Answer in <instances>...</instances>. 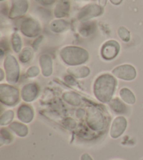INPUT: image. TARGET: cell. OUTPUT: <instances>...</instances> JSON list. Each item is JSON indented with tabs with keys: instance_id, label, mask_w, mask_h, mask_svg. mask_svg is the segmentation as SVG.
Instances as JSON below:
<instances>
[{
	"instance_id": "1",
	"label": "cell",
	"mask_w": 143,
	"mask_h": 160,
	"mask_svg": "<svg viewBox=\"0 0 143 160\" xmlns=\"http://www.w3.org/2000/svg\"><path fill=\"white\" fill-rule=\"evenodd\" d=\"M116 85V79L109 74L99 76L94 83V95L97 99L103 102H110L112 100Z\"/></svg>"
},
{
	"instance_id": "2",
	"label": "cell",
	"mask_w": 143,
	"mask_h": 160,
	"mask_svg": "<svg viewBox=\"0 0 143 160\" xmlns=\"http://www.w3.org/2000/svg\"><path fill=\"white\" fill-rule=\"evenodd\" d=\"M60 56L66 64L78 65L87 61L89 53L85 49L81 47H67L60 51Z\"/></svg>"
},
{
	"instance_id": "3",
	"label": "cell",
	"mask_w": 143,
	"mask_h": 160,
	"mask_svg": "<svg viewBox=\"0 0 143 160\" xmlns=\"http://www.w3.org/2000/svg\"><path fill=\"white\" fill-rule=\"evenodd\" d=\"M86 121L89 127L95 131H102L106 125V119L104 114L94 107L90 108L87 110Z\"/></svg>"
},
{
	"instance_id": "4",
	"label": "cell",
	"mask_w": 143,
	"mask_h": 160,
	"mask_svg": "<svg viewBox=\"0 0 143 160\" xmlns=\"http://www.w3.org/2000/svg\"><path fill=\"white\" fill-rule=\"evenodd\" d=\"M1 102L8 106H13L19 101V91L16 88L7 84L0 85Z\"/></svg>"
},
{
	"instance_id": "5",
	"label": "cell",
	"mask_w": 143,
	"mask_h": 160,
	"mask_svg": "<svg viewBox=\"0 0 143 160\" xmlns=\"http://www.w3.org/2000/svg\"><path fill=\"white\" fill-rule=\"evenodd\" d=\"M4 68L7 82L10 84H16L19 79L20 68L15 57L12 55L7 56L4 61Z\"/></svg>"
},
{
	"instance_id": "6",
	"label": "cell",
	"mask_w": 143,
	"mask_h": 160,
	"mask_svg": "<svg viewBox=\"0 0 143 160\" xmlns=\"http://www.w3.org/2000/svg\"><path fill=\"white\" fill-rule=\"evenodd\" d=\"M113 74L116 78L120 79L131 81L136 78L137 72L136 68L132 65L125 64L114 68Z\"/></svg>"
},
{
	"instance_id": "7",
	"label": "cell",
	"mask_w": 143,
	"mask_h": 160,
	"mask_svg": "<svg viewBox=\"0 0 143 160\" xmlns=\"http://www.w3.org/2000/svg\"><path fill=\"white\" fill-rule=\"evenodd\" d=\"M103 13V7L96 4H89L85 6L80 11L78 18L79 21L85 22L94 17L101 15Z\"/></svg>"
},
{
	"instance_id": "8",
	"label": "cell",
	"mask_w": 143,
	"mask_h": 160,
	"mask_svg": "<svg viewBox=\"0 0 143 160\" xmlns=\"http://www.w3.org/2000/svg\"><path fill=\"white\" fill-rule=\"evenodd\" d=\"M21 31L25 36L34 38L41 32V25L34 19L29 18L22 23Z\"/></svg>"
},
{
	"instance_id": "9",
	"label": "cell",
	"mask_w": 143,
	"mask_h": 160,
	"mask_svg": "<svg viewBox=\"0 0 143 160\" xmlns=\"http://www.w3.org/2000/svg\"><path fill=\"white\" fill-rule=\"evenodd\" d=\"M120 50L119 44L114 40H110L105 43L101 48V56L108 61L114 59L118 55Z\"/></svg>"
},
{
	"instance_id": "10",
	"label": "cell",
	"mask_w": 143,
	"mask_h": 160,
	"mask_svg": "<svg viewBox=\"0 0 143 160\" xmlns=\"http://www.w3.org/2000/svg\"><path fill=\"white\" fill-rule=\"evenodd\" d=\"M127 122L124 117H117L113 122L110 128V136L113 138H117L122 136L127 128Z\"/></svg>"
},
{
	"instance_id": "11",
	"label": "cell",
	"mask_w": 143,
	"mask_h": 160,
	"mask_svg": "<svg viewBox=\"0 0 143 160\" xmlns=\"http://www.w3.org/2000/svg\"><path fill=\"white\" fill-rule=\"evenodd\" d=\"M29 8L27 0H12L10 17L11 18H16L23 16Z\"/></svg>"
},
{
	"instance_id": "12",
	"label": "cell",
	"mask_w": 143,
	"mask_h": 160,
	"mask_svg": "<svg viewBox=\"0 0 143 160\" xmlns=\"http://www.w3.org/2000/svg\"><path fill=\"white\" fill-rule=\"evenodd\" d=\"M39 93V88L35 84L25 85L22 89V98L26 102H31L36 98Z\"/></svg>"
},
{
	"instance_id": "13",
	"label": "cell",
	"mask_w": 143,
	"mask_h": 160,
	"mask_svg": "<svg viewBox=\"0 0 143 160\" xmlns=\"http://www.w3.org/2000/svg\"><path fill=\"white\" fill-rule=\"evenodd\" d=\"M18 118L22 122L30 123L34 118L32 108L27 105H22L18 110Z\"/></svg>"
},
{
	"instance_id": "14",
	"label": "cell",
	"mask_w": 143,
	"mask_h": 160,
	"mask_svg": "<svg viewBox=\"0 0 143 160\" xmlns=\"http://www.w3.org/2000/svg\"><path fill=\"white\" fill-rule=\"evenodd\" d=\"M40 64L44 76L49 77L53 72V62L50 57L47 54L42 55L40 57Z\"/></svg>"
},
{
	"instance_id": "15",
	"label": "cell",
	"mask_w": 143,
	"mask_h": 160,
	"mask_svg": "<svg viewBox=\"0 0 143 160\" xmlns=\"http://www.w3.org/2000/svg\"><path fill=\"white\" fill-rule=\"evenodd\" d=\"M70 10V2L68 0H59L55 8V16L57 18H63L68 16Z\"/></svg>"
},
{
	"instance_id": "16",
	"label": "cell",
	"mask_w": 143,
	"mask_h": 160,
	"mask_svg": "<svg viewBox=\"0 0 143 160\" xmlns=\"http://www.w3.org/2000/svg\"><path fill=\"white\" fill-rule=\"evenodd\" d=\"M68 72L76 78H84L90 75V70L86 66L73 67L68 68Z\"/></svg>"
},
{
	"instance_id": "17",
	"label": "cell",
	"mask_w": 143,
	"mask_h": 160,
	"mask_svg": "<svg viewBox=\"0 0 143 160\" xmlns=\"http://www.w3.org/2000/svg\"><path fill=\"white\" fill-rule=\"evenodd\" d=\"M119 96L123 101L127 104L133 105L136 102V96L130 89L127 88H123L119 91Z\"/></svg>"
},
{
	"instance_id": "18",
	"label": "cell",
	"mask_w": 143,
	"mask_h": 160,
	"mask_svg": "<svg viewBox=\"0 0 143 160\" xmlns=\"http://www.w3.org/2000/svg\"><path fill=\"white\" fill-rule=\"evenodd\" d=\"M10 128L14 131L17 135L21 137L27 136L28 133V128L26 126L21 124V123L14 122L10 125Z\"/></svg>"
},
{
	"instance_id": "19",
	"label": "cell",
	"mask_w": 143,
	"mask_h": 160,
	"mask_svg": "<svg viewBox=\"0 0 143 160\" xmlns=\"http://www.w3.org/2000/svg\"><path fill=\"white\" fill-rule=\"evenodd\" d=\"M68 28V23L67 21L63 20H57L54 21L50 25V29L54 32L60 33Z\"/></svg>"
},
{
	"instance_id": "20",
	"label": "cell",
	"mask_w": 143,
	"mask_h": 160,
	"mask_svg": "<svg viewBox=\"0 0 143 160\" xmlns=\"http://www.w3.org/2000/svg\"><path fill=\"white\" fill-rule=\"evenodd\" d=\"M63 98L71 105H78L81 104V99L80 96L73 92H67L63 95Z\"/></svg>"
},
{
	"instance_id": "21",
	"label": "cell",
	"mask_w": 143,
	"mask_h": 160,
	"mask_svg": "<svg viewBox=\"0 0 143 160\" xmlns=\"http://www.w3.org/2000/svg\"><path fill=\"white\" fill-rule=\"evenodd\" d=\"M109 105L112 110L117 113L124 112L126 110V106L119 98H114L111 100Z\"/></svg>"
},
{
	"instance_id": "22",
	"label": "cell",
	"mask_w": 143,
	"mask_h": 160,
	"mask_svg": "<svg viewBox=\"0 0 143 160\" xmlns=\"http://www.w3.org/2000/svg\"><path fill=\"white\" fill-rule=\"evenodd\" d=\"M12 47L15 52L19 53L22 48V40L18 33H14L12 36Z\"/></svg>"
},
{
	"instance_id": "23",
	"label": "cell",
	"mask_w": 143,
	"mask_h": 160,
	"mask_svg": "<svg viewBox=\"0 0 143 160\" xmlns=\"http://www.w3.org/2000/svg\"><path fill=\"white\" fill-rule=\"evenodd\" d=\"M33 56L34 53L32 49L30 48H25V49L22 51V53L20 54L19 58L20 61L22 62H27L30 61Z\"/></svg>"
},
{
	"instance_id": "24",
	"label": "cell",
	"mask_w": 143,
	"mask_h": 160,
	"mask_svg": "<svg viewBox=\"0 0 143 160\" xmlns=\"http://www.w3.org/2000/svg\"><path fill=\"white\" fill-rule=\"evenodd\" d=\"M13 117H14L13 111L12 110L7 111V112H5L1 116V118H0V124L2 126L8 124L13 120Z\"/></svg>"
},
{
	"instance_id": "25",
	"label": "cell",
	"mask_w": 143,
	"mask_h": 160,
	"mask_svg": "<svg viewBox=\"0 0 143 160\" xmlns=\"http://www.w3.org/2000/svg\"><path fill=\"white\" fill-rule=\"evenodd\" d=\"M117 32H118V35L119 36V38H121L122 41H124L125 42H128L130 41V32L125 27H120L118 30H117Z\"/></svg>"
},
{
	"instance_id": "26",
	"label": "cell",
	"mask_w": 143,
	"mask_h": 160,
	"mask_svg": "<svg viewBox=\"0 0 143 160\" xmlns=\"http://www.w3.org/2000/svg\"><path fill=\"white\" fill-rule=\"evenodd\" d=\"M94 28L95 27H94L93 23H91L90 26L89 28H86L85 25H83V26L81 28V30H80V33H81L82 36H85V37L88 36L93 33L94 30Z\"/></svg>"
},
{
	"instance_id": "27",
	"label": "cell",
	"mask_w": 143,
	"mask_h": 160,
	"mask_svg": "<svg viewBox=\"0 0 143 160\" xmlns=\"http://www.w3.org/2000/svg\"><path fill=\"white\" fill-rule=\"evenodd\" d=\"M39 72L40 70L38 67L32 66L30 68H29V70H27V75L28 77H30V78H34V77H36L38 75Z\"/></svg>"
},
{
	"instance_id": "28",
	"label": "cell",
	"mask_w": 143,
	"mask_h": 160,
	"mask_svg": "<svg viewBox=\"0 0 143 160\" xmlns=\"http://www.w3.org/2000/svg\"><path fill=\"white\" fill-rule=\"evenodd\" d=\"M36 1L43 5L48 6V5H50L53 4L55 0H36Z\"/></svg>"
},
{
	"instance_id": "29",
	"label": "cell",
	"mask_w": 143,
	"mask_h": 160,
	"mask_svg": "<svg viewBox=\"0 0 143 160\" xmlns=\"http://www.w3.org/2000/svg\"><path fill=\"white\" fill-rule=\"evenodd\" d=\"M81 160H92L91 157L88 155V154H84L81 157Z\"/></svg>"
},
{
	"instance_id": "30",
	"label": "cell",
	"mask_w": 143,
	"mask_h": 160,
	"mask_svg": "<svg viewBox=\"0 0 143 160\" xmlns=\"http://www.w3.org/2000/svg\"><path fill=\"white\" fill-rule=\"evenodd\" d=\"M110 2L114 5H119L122 3V0H110Z\"/></svg>"
},
{
	"instance_id": "31",
	"label": "cell",
	"mask_w": 143,
	"mask_h": 160,
	"mask_svg": "<svg viewBox=\"0 0 143 160\" xmlns=\"http://www.w3.org/2000/svg\"><path fill=\"white\" fill-rule=\"evenodd\" d=\"M107 4V0H99V6L104 8Z\"/></svg>"
},
{
	"instance_id": "32",
	"label": "cell",
	"mask_w": 143,
	"mask_h": 160,
	"mask_svg": "<svg viewBox=\"0 0 143 160\" xmlns=\"http://www.w3.org/2000/svg\"><path fill=\"white\" fill-rule=\"evenodd\" d=\"M0 72H1V75H2L1 79H0V80H1V81H2V79H4V75H3V70H2V69L0 70Z\"/></svg>"
},
{
	"instance_id": "33",
	"label": "cell",
	"mask_w": 143,
	"mask_h": 160,
	"mask_svg": "<svg viewBox=\"0 0 143 160\" xmlns=\"http://www.w3.org/2000/svg\"><path fill=\"white\" fill-rule=\"evenodd\" d=\"M85 1H88V0H85Z\"/></svg>"
},
{
	"instance_id": "34",
	"label": "cell",
	"mask_w": 143,
	"mask_h": 160,
	"mask_svg": "<svg viewBox=\"0 0 143 160\" xmlns=\"http://www.w3.org/2000/svg\"><path fill=\"white\" fill-rule=\"evenodd\" d=\"M1 1H3V0H1Z\"/></svg>"
}]
</instances>
